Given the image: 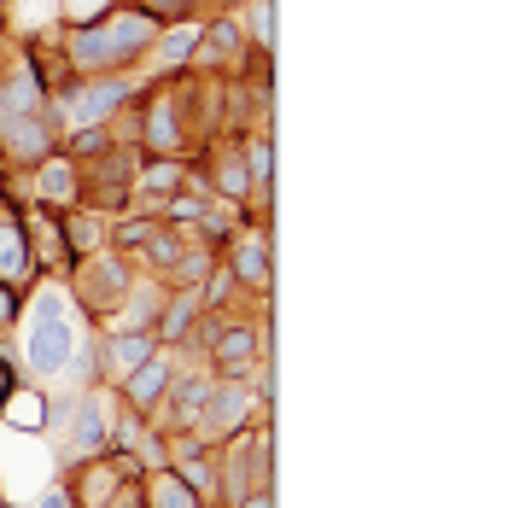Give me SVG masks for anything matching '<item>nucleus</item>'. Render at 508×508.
Masks as SVG:
<instances>
[{
  "label": "nucleus",
  "instance_id": "9b49d317",
  "mask_svg": "<svg viewBox=\"0 0 508 508\" xmlns=\"http://www.w3.org/2000/svg\"><path fill=\"white\" fill-rule=\"evenodd\" d=\"M152 141L158 146H176V123H170V111H152Z\"/></svg>",
  "mask_w": 508,
  "mask_h": 508
},
{
  "label": "nucleus",
  "instance_id": "f257e3e1",
  "mask_svg": "<svg viewBox=\"0 0 508 508\" xmlns=\"http://www.w3.org/2000/svg\"><path fill=\"white\" fill-rule=\"evenodd\" d=\"M30 356H35V368H65V356H70V328H65V304L59 299H42V309H35V328H30Z\"/></svg>",
  "mask_w": 508,
  "mask_h": 508
},
{
  "label": "nucleus",
  "instance_id": "4468645a",
  "mask_svg": "<svg viewBox=\"0 0 508 508\" xmlns=\"http://www.w3.org/2000/svg\"><path fill=\"white\" fill-rule=\"evenodd\" d=\"M252 351V333H228V339H222V356H245Z\"/></svg>",
  "mask_w": 508,
  "mask_h": 508
},
{
  "label": "nucleus",
  "instance_id": "423d86ee",
  "mask_svg": "<svg viewBox=\"0 0 508 508\" xmlns=\"http://www.w3.org/2000/svg\"><path fill=\"white\" fill-rule=\"evenodd\" d=\"M117 100H123L117 82H106V88H88V100H77V117H100V111H111Z\"/></svg>",
  "mask_w": 508,
  "mask_h": 508
},
{
  "label": "nucleus",
  "instance_id": "39448f33",
  "mask_svg": "<svg viewBox=\"0 0 508 508\" xmlns=\"http://www.w3.org/2000/svg\"><path fill=\"white\" fill-rule=\"evenodd\" d=\"M6 134H12V152L18 158H42V129L35 123H6Z\"/></svg>",
  "mask_w": 508,
  "mask_h": 508
},
{
  "label": "nucleus",
  "instance_id": "0eeeda50",
  "mask_svg": "<svg viewBox=\"0 0 508 508\" xmlns=\"http://www.w3.org/2000/svg\"><path fill=\"white\" fill-rule=\"evenodd\" d=\"M42 193H47V199H70V193H77V176H70V164H47Z\"/></svg>",
  "mask_w": 508,
  "mask_h": 508
},
{
  "label": "nucleus",
  "instance_id": "dca6fc26",
  "mask_svg": "<svg viewBox=\"0 0 508 508\" xmlns=\"http://www.w3.org/2000/svg\"><path fill=\"white\" fill-rule=\"evenodd\" d=\"M188 0H152V12H181Z\"/></svg>",
  "mask_w": 508,
  "mask_h": 508
},
{
  "label": "nucleus",
  "instance_id": "ddd939ff",
  "mask_svg": "<svg viewBox=\"0 0 508 508\" xmlns=\"http://www.w3.org/2000/svg\"><path fill=\"white\" fill-rule=\"evenodd\" d=\"M164 53H170V59H188V53H193V30L170 35V42H164Z\"/></svg>",
  "mask_w": 508,
  "mask_h": 508
},
{
  "label": "nucleus",
  "instance_id": "7ed1b4c3",
  "mask_svg": "<svg viewBox=\"0 0 508 508\" xmlns=\"http://www.w3.org/2000/svg\"><path fill=\"white\" fill-rule=\"evenodd\" d=\"M23 263H30V252H23L18 228H0V275L18 281V275H23Z\"/></svg>",
  "mask_w": 508,
  "mask_h": 508
},
{
  "label": "nucleus",
  "instance_id": "2eb2a0df",
  "mask_svg": "<svg viewBox=\"0 0 508 508\" xmlns=\"http://www.w3.org/2000/svg\"><path fill=\"white\" fill-rule=\"evenodd\" d=\"M42 508H70V497H59V491H47V497H42Z\"/></svg>",
  "mask_w": 508,
  "mask_h": 508
},
{
  "label": "nucleus",
  "instance_id": "f8f14e48",
  "mask_svg": "<svg viewBox=\"0 0 508 508\" xmlns=\"http://www.w3.org/2000/svg\"><path fill=\"white\" fill-rule=\"evenodd\" d=\"M111 356H117L123 368H134V363H146V345H141V339H123V345H117V351H111Z\"/></svg>",
  "mask_w": 508,
  "mask_h": 508
},
{
  "label": "nucleus",
  "instance_id": "9d476101",
  "mask_svg": "<svg viewBox=\"0 0 508 508\" xmlns=\"http://www.w3.org/2000/svg\"><path fill=\"white\" fill-rule=\"evenodd\" d=\"M240 275L245 281H263L269 269H263V252H257V245H240Z\"/></svg>",
  "mask_w": 508,
  "mask_h": 508
},
{
  "label": "nucleus",
  "instance_id": "6e6552de",
  "mask_svg": "<svg viewBox=\"0 0 508 508\" xmlns=\"http://www.w3.org/2000/svg\"><path fill=\"white\" fill-rule=\"evenodd\" d=\"M12 427H42V398H30V392H18V398L6 403Z\"/></svg>",
  "mask_w": 508,
  "mask_h": 508
},
{
  "label": "nucleus",
  "instance_id": "1a4fd4ad",
  "mask_svg": "<svg viewBox=\"0 0 508 508\" xmlns=\"http://www.w3.org/2000/svg\"><path fill=\"white\" fill-rule=\"evenodd\" d=\"M152 503H158V508H193V503H188V491H181L176 479H164V474L152 479Z\"/></svg>",
  "mask_w": 508,
  "mask_h": 508
},
{
  "label": "nucleus",
  "instance_id": "20e7f679",
  "mask_svg": "<svg viewBox=\"0 0 508 508\" xmlns=\"http://www.w3.org/2000/svg\"><path fill=\"white\" fill-rule=\"evenodd\" d=\"M164 380H170V368L164 363H141V374H134V403H152L158 398V392H164Z\"/></svg>",
  "mask_w": 508,
  "mask_h": 508
},
{
  "label": "nucleus",
  "instance_id": "f03ea898",
  "mask_svg": "<svg viewBox=\"0 0 508 508\" xmlns=\"http://www.w3.org/2000/svg\"><path fill=\"white\" fill-rule=\"evenodd\" d=\"M146 18H117V23H100V30H88L77 42V59L82 65H100V59H123V53H134V47L146 42Z\"/></svg>",
  "mask_w": 508,
  "mask_h": 508
}]
</instances>
